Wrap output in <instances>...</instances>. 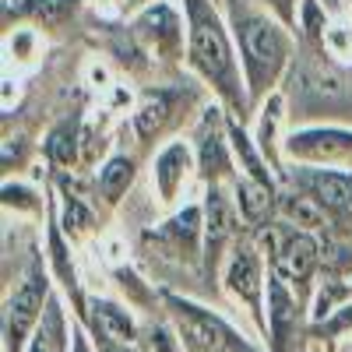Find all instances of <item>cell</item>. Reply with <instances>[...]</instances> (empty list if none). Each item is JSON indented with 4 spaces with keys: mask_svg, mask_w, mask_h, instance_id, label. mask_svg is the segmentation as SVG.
<instances>
[{
    "mask_svg": "<svg viewBox=\"0 0 352 352\" xmlns=\"http://www.w3.org/2000/svg\"><path fill=\"white\" fill-rule=\"evenodd\" d=\"M285 155L303 166H352V131L345 127H303L285 138Z\"/></svg>",
    "mask_w": 352,
    "mask_h": 352,
    "instance_id": "9c48e42d",
    "label": "cell"
},
{
    "mask_svg": "<svg viewBox=\"0 0 352 352\" xmlns=\"http://www.w3.org/2000/svg\"><path fill=\"white\" fill-rule=\"evenodd\" d=\"M99 352H134L131 345H120V342H96Z\"/></svg>",
    "mask_w": 352,
    "mask_h": 352,
    "instance_id": "4dcf8cb0",
    "label": "cell"
},
{
    "mask_svg": "<svg viewBox=\"0 0 352 352\" xmlns=\"http://www.w3.org/2000/svg\"><path fill=\"white\" fill-rule=\"evenodd\" d=\"M60 184H64V219H60V229L67 232L71 240H78V236H85V232L92 229V208H88V201H85L81 190H71L67 180H60Z\"/></svg>",
    "mask_w": 352,
    "mask_h": 352,
    "instance_id": "d4e9b609",
    "label": "cell"
},
{
    "mask_svg": "<svg viewBox=\"0 0 352 352\" xmlns=\"http://www.w3.org/2000/svg\"><path fill=\"white\" fill-rule=\"evenodd\" d=\"M74 11L78 0H21L14 8V18H32L43 28H60L64 21H71Z\"/></svg>",
    "mask_w": 352,
    "mask_h": 352,
    "instance_id": "cb8c5ba5",
    "label": "cell"
},
{
    "mask_svg": "<svg viewBox=\"0 0 352 352\" xmlns=\"http://www.w3.org/2000/svg\"><path fill=\"white\" fill-rule=\"evenodd\" d=\"M226 21L240 50L250 102L272 96V88L292 64V43L285 36V25L278 18H268L264 11L250 8L247 0H226Z\"/></svg>",
    "mask_w": 352,
    "mask_h": 352,
    "instance_id": "7a4b0ae2",
    "label": "cell"
},
{
    "mask_svg": "<svg viewBox=\"0 0 352 352\" xmlns=\"http://www.w3.org/2000/svg\"><path fill=\"white\" fill-rule=\"evenodd\" d=\"M71 352H92V335L85 331V324L74 331V342H71Z\"/></svg>",
    "mask_w": 352,
    "mask_h": 352,
    "instance_id": "f546056e",
    "label": "cell"
},
{
    "mask_svg": "<svg viewBox=\"0 0 352 352\" xmlns=\"http://www.w3.org/2000/svg\"><path fill=\"white\" fill-rule=\"evenodd\" d=\"M81 131H78V120H64V124H56L46 138V159L53 166H60V169H74L78 162H85L81 155Z\"/></svg>",
    "mask_w": 352,
    "mask_h": 352,
    "instance_id": "7402d4cb",
    "label": "cell"
},
{
    "mask_svg": "<svg viewBox=\"0 0 352 352\" xmlns=\"http://www.w3.org/2000/svg\"><path fill=\"white\" fill-rule=\"evenodd\" d=\"M197 141V173L204 184L222 187L226 180H236V169H232V144H229V131H226V116L219 106H208L197 120L194 131Z\"/></svg>",
    "mask_w": 352,
    "mask_h": 352,
    "instance_id": "ba28073f",
    "label": "cell"
},
{
    "mask_svg": "<svg viewBox=\"0 0 352 352\" xmlns=\"http://www.w3.org/2000/svg\"><path fill=\"white\" fill-rule=\"evenodd\" d=\"M50 296H53L50 275L43 268V254H36L32 261H28L21 282L14 285V292L4 300V352L28 349L25 342L32 338L36 324L43 320V310H46Z\"/></svg>",
    "mask_w": 352,
    "mask_h": 352,
    "instance_id": "5b68a950",
    "label": "cell"
},
{
    "mask_svg": "<svg viewBox=\"0 0 352 352\" xmlns=\"http://www.w3.org/2000/svg\"><path fill=\"white\" fill-rule=\"evenodd\" d=\"M50 264H53L56 282H60V285H64V292L74 300V314H78V320H85L88 300L81 296V285H78L74 264H71V250L64 247V236H60V226H56V222H50Z\"/></svg>",
    "mask_w": 352,
    "mask_h": 352,
    "instance_id": "ffe728a7",
    "label": "cell"
},
{
    "mask_svg": "<svg viewBox=\"0 0 352 352\" xmlns=\"http://www.w3.org/2000/svg\"><path fill=\"white\" fill-rule=\"evenodd\" d=\"M180 349H184L180 335L173 338V331L166 324L148 328V331H144V338H141V352H180Z\"/></svg>",
    "mask_w": 352,
    "mask_h": 352,
    "instance_id": "4316f807",
    "label": "cell"
},
{
    "mask_svg": "<svg viewBox=\"0 0 352 352\" xmlns=\"http://www.w3.org/2000/svg\"><path fill=\"white\" fill-rule=\"evenodd\" d=\"M85 331L92 335V342H120V345H131L138 338V324L134 317L113 300H88V310H85Z\"/></svg>",
    "mask_w": 352,
    "mask_h": 352,
    "instance_id": "5bb4252c",
    "label": "cell"
},
{
    "mask_svg": "<svg viewBox=\"0 0 352 352\" xmlns=\"http://www.w3.org/2000/svg\"><path fill=\"white\" fill-rule=\"evenodd\" d=\"M162 300L173 314L176 335H180L187 352H254L243 342V335L232 328L229 320H222L215 310L176 296V292H162Z\"/></svg>",
    "mask_w": 352,
    "mask_h": 352,
    "instance_id": "277c9868",
    "label": "cell"
},
{
    "mask_svg": "<svg viewBox=\"0 0 352 352\" xmlns=\"http://www.w3.org/2000/svg\"><path fill=\"white\" fill-rule=\"evenodd\" d=\"M201 232H204L201 208H197V204H187V208L176 212L166 226L144 232V243H155L159 250H166V257H176L184 264H197V261H204V254H201Z\"/></svg>",
    "mask_w": 352,
    "mask_h": 352,
    "instance_id": "8fae6325",
    "label": "cell"
},
{
    "mask_svg": "<svg viewBox=\"0 0 352 352\" xmlns=\"http://www.w3.org/2000/svg\"><path fill=\"white\" fill-rule=\"evenodd\" d=\"M74 342V331L67 338V317H64V303L50 296L46 310H43V320L36 324L32 338H28V349L25 352H67V345Z\"/></svg>",
    "mask_w": 352,
    "mask_h": 352,
    "instance_id": "ac0fdd59",
    "label": "cell"
},
{
    "mask_svg": "<svg viewBox=\"0 0 352 352\" xmlns=\"http://www.w3.org/2000/svg\"><path fill=\"white\" fill-rule=\"evenodd\" d=\"M28 208V212H36L39 208V194L36 190H28V187H21V184H4V208Z\"/></svg>",
    "mask_w": 352,
    "mask_h": 352,
    "instance_id": "83f0119b",
    "label": "cell"
},
{
    "mask_svg": "<svg viewBox=\"0 0 352 352\" xmlns=\"http://www.w3.org/2000/svg\"><path fill=\"white\" fill-rule=\"evenodd\" d=\"M289 184L324 208L335 232H352V169L300 166L289 173Z\"/></svg>",
    "mask_w": 352,
    "mask_h": 352,
    "instance_id": "52a82bcc",
    "label": "cell"
},
{
    "mask_svg": "<svg viewBox=\"0 0 352 352\" xmlns=\"http://www.w3.org/2000/svg\"><path fill=\"white\" fill-rule=\"evenodd\" d=\"M264 4L272 8V14H275L285 28H296V18H300V11H296V0H264Z\"/></svg>",
    "mask_w": 352,
    "mask_h": 352,
    "instance_id": "f1b7e54d",
    "label": "cell"
},
{
    "mask_svg": "<svg viewBox=\"0 0 352 352\" xmlns=\"http://www.w3.org/2000/svg\"><path fill=\"white\" fill-rule=\"evenodd\" d=\"M176 106H180V92H173V88H148V92L141 96L138 109H134V131L141 141H152L159 138L176 116Z\"/></svg>",
    "mask_w": 352,
    "mask_h": 352,
    "instance_id": "e0dca14e",
    "label": "cell"
},
{
    "mask_svg": "<svg viewBox=\"0 0 352 352\" xmlns=\"http://www.w3.org/2000/svg\"><path fill=\"white\" fill-rule=\"evenodd\" d=\"M278 219H285L289 226H296V229H307V232H317V236H324V232L331 229L324 208L307 197L303 190L292 187L289 194H278Z\"/></svg>",
    "mask_w": 352,
    "mask_h": 352,
    "instance_id": "d6986e66",
    "label": "cell"
},
{
    "mask_svg": "<svg viewBox=\"0 0 352 352\" xmlns=\"http://www.w3.org/2000/svg\"><path fill=\"white\" fill-rule=\"evenodd\" d=\"M131 4H144V0H131Z\"/></svg>",
    "mask_w": 352,
    "mask_h": 352,
    "instance_id": "1f68e13d",
    "label": "cell"
},
{
    "mask_svg": "<svg viewBox=\"0 0 352 352\" xmlns=\"http://www.w3.org/2000/svg\"><path fill=\"white\" fill-rule=\"evenodd\" d=\"M204 212H208V222H204V272L215 275L222 250L232 247L240 236V212H236V201H229L222 194V187H215V184H208Z\"/></svg>",
    "mask_w": 352,
    "mask_h": 352,
    "instance_id": "30bf717a",
    "label": "cell"
},
{
    "mask_svg": "<svg viewBox=\"0 0 352 352\" xmlns=\"http://www.w3.org/2000/svg\"><path fill=\"white\" fill-rule=\"evenodd\" d=\"M232 201H236V212H240L243 226H250L254 232L278 219V190L272 184L254 180L247 173L232 180Z\"/></svg>",
    "mask_w": 352,
    "mask_h": 352,
    "instance_id": "4fadbf2b",
    "label": "cell"
},
{
    "mask_svg": "<svg viewBox=\"0 0 352 352\" xmlns=\"http://www.w3.org/2000/svg\"><path fill=\"white\" fill-rule=\"evenodd\" d=\"M134 176H138V162H134L131 155H113V159L99 169V176H96L99 197H102L106 204H120L124 194H127L131 184H134Z\"/></svg>",
    "mask_w": 352,
    "mask_h": 352,
    "instance_id": "44dd1931",
    "label": "cell"
},
{
    "mask_svg": "<svg viewBox=\"0 0 352 352\" xmlns=\"http://www.w3.org/2000/svg\"><path fill=\"white\" fill-rule=\"evenodd\" d=\"M194 169V155L187 148V141H169L166 148L155 155V169H152V180L159 190L162 204H173L180 197V190L187 187V176Z\"/></svg>",
    "mask_w": 352,
    "mask_h": 352,
    "instance_id": "2e32d148",
    "label": "cell"
},
{
    "mask_svg": "<svg viewBox=\"0 0 352 352\" xmlns=\"http://www.w3.org/2000/svg\"><path fill=\"white\" fill-rule=\"evenodd\" d=\"M300 310H303V300L296 296V289L285 278H278L275 272H268V345L272 352H285V345L296 338Z\"/></svg>",
    "mask_w": 352,
    "mask_h": 352,
    "instance_id": "7c38bea8",
    "label": "cell"
},
{
    "mask_svg": "<svg viewBox=\"0 0 352 352\" xmlns=\"http://www.w3.org/2000/svg\"><path fill=\"white\" fill-rule=\"evenodd\" d=\"M184 18H187V64L190 71L215 88V96L226 102L232 116H247L250 92H247V78L240 74L236 53L229 43V28L222 14L215 11L212 0H184Z\"/></svg>",
    "mask_w": 352,
    "mask_h": 352,
    "instance_id": "6da1fadb",
    "label": "cell"
},
{
    "mask_svg": "<svg viewBox=\"0 0 352 352\" xmlns=\"http://www.w3.org/2000/svg\"><path fill=\"white\" fill-rule=\"evenodd\" d=\"M134 32L144 39L148 50H155V56H176L180 53V43H184V25L176 18V11L166 4H155L144 14H138Z\"/></svg>",
    "mask_w": 352,
    "mask_h": 352,
    "instance_id": "9a60e30c",
    "label": "cell"
},
{
    "mask_svg": "<svg viewBox=\"0 0 352 352\" xmlns=\"http://www.w3.org/2000/svg\"><path fill=\"white\" fill-rule=\"evenodd\" d=\"M278 124H282V96L278 92H272L268 96V102H264V109H261V120H257V148L264 152V159H268V166L275 169V173H282V162H278V144H275V138H278Z\"/></svg>",
    "mask_w": 352,
    "mask_h": 352,
    "instance_id": "603a6c76",
    "label": "cell"
},
{
    "mask_svg": "<svg viewBox=\"0 0 352 352\" xmlns=\"http://www.w3.org/2000/svg\"><path fill=\"white\" fill-rule=\"evenodd\" d=\"M226 289L229 296H236L247 314L257 320V328L268 335V278H264V257H261V247L250 240V236H236V243L229 247V261H226Z\"/></svg>",
    "mask_w": 352,
    "mask_h": 352,
    "instance_id": "8992f818",
    "label": "cell"
},
{
    "mask_svg": "<svg viewBox=\"0 0 352 352\" xmlns=\"http://www.w3.org/2000/svg\"><path fill=\"white\" fill-rule=\"evenodd\" d=\"M257 247H261L264 257H268L272 272L296 289L300 300H307V292L314 285V275L320 268V261H324V247H320L317 232H307V229L289 226L285 219L282 222L275 219L272 226L257 229Z\"/></svg>",
    "mask_w": 352,
    "mask_h": 352,
    "instance_id": "3957f363",
    "label": "cell"
},
{
    "mask_svg": "<svg viewBox=\"0 0 352 352\" xmlns=\"http://www.w3.org/2000/svg\"><path fill=\"white\" fill-rule=\"evenodd\" d=\"M345 331H352V300L314 324V338H335V335H345Z\"/></svg>",
    "mask_w": 352,
    "mask_h": 352,
    "instance_id": "484cf974",
    "label": "cell"
}]
</instances>
